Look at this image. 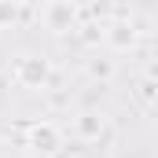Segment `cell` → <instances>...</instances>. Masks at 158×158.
<instances>
[{
    "mask_svg": "<svg viewBox=\"0 0 158 158\" xmlns=\"http://www.w3.org/2000/svg\"><path fill=\"white\" fill-rule=\"evenodd\" d=\"M26 74H30V77H44V66H37V63H30V66H26Z\"/></svg>",
    "mask_w": 158,
    "mask_h": 158,
    "instance_id": "obj_1",
    "label": "cell"
}]
</instances>
